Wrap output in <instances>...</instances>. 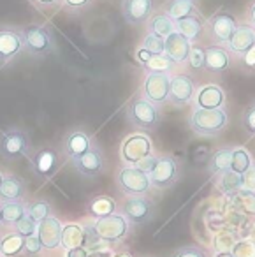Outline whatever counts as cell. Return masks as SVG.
<instances>
[{
    "mask_svg": "<svg viewBox=\"0 0 255 257\" xmlns=\"http://www.w3.org/2000/svg\"><path fill=\"white\" fill-rule=\"evenodd\" d=\"M139 168H143L148 173L152 189L157 190L171 189L180 180L181 175L180 162L173 155H153V157L146 159L145 162H141Z\"/></svg>",
    "mask_w": 255,
    "mask_h": 257,
    "instance_id": "cell-1",
    "label": "cell"
},
{
    "mask_svg": "<svg viewBox=\"0 0 255 257\" xmlns=\"http://www.w3.org/2000/svg\"><path fill=\"white\" fill-rule=\"evenodd\" d=\"M23 51L34 58H46L57 51V39L48 23H29L22 27Z\"/></svg>",
    "mask_w": 255,
    "mask_h": 257,
    "instance_id": "cell-2",
    "label": "cell"
},
{
    "mask_svg": "<svg viewBox=\"0 0 255 257\" xmlns=\"http://www.w3.org/2000/svg\"><path fill=\"white\" fill-rule=\"evenodd\" d=\"M132 224L120 213L107 215L102 218H95L92 224L86 227L92 243H121L131 234Z\"/></svg>",
    "mask_w": 255,
    "mask_h": 257,
    "instance_id": "cell-3",
    "label": "cell"
},
{
    "mask_svg": "<svg viewBox=\"0 0 255 257\" xmlns=\"http://www.w3.org/2000/svg\"><path fill=\"white\" fill-rule=\"evenodd\" d=\"M125 116L132 127L139 128V133H150L159 127L162 120V111L141 93H136L125 106Z\"/></svg>",
    "mask_w": 255,
    "mask_h": 257,
    "instance_id": "cell-4",
    "label": "cell"
},
{
    "mask_svg": "<svg viewBox=\"0 0 255 257\" xmlns=\"http://www.w3.org/2000/svg\"><path fill=\"white\" fill-rule=\"evenodd\" d=\"M229 123V114L225 107H216V109H201L194 107L190 114L188 125L197 136L204 138H215L225 131Z\"/></svg>",
    "mask_w": 255,
    "mask_h": 257,
    "instance_id": "cell-5",
    "label": "cell"
},
{
    "mask_svg": "<svg viewBox=\"0 0 255 257\" xmlns=\"http://www.w3.org/2000/svg\"><path fill=\"white\" fill-rule=\"evenodd\" d=\"M32 154V140L25 128L8 127L0 131V157L6 161L29 159Z\"/></svg>",
    "mask_w": 255,
    "mask_h": 257,
    "instance_id": "cell-6",
    "label": "cell"
},
{
    "mask_svg": "<svg viewBox=\"0 0 255 257\" xmlns=\"http://www.w3.org/2000/svg\"><path fill=\"white\" fill-rule=\"evenodd\" d=\"M155 155L152 138L146 133H132L120 145V161L123 166H139Z\"/></svg>",
    "mask_w": 255,
    "mask_h": 257,
    "instance_id": "cell-7",
    "label": "cell"
},
{
    "mask_svg": "<svg viewBox=\"0 0 255 257\" xmlns=\"http://www.w3.org/2000/svg\"><path fill=\"white\" fill-rule=\"evenodd\" d=\"M114 180L123 196H150L152 182L148 173L139 166H121Z\"/></svg>",
    "mask_w": 255,
    "mask_h": 257,
    "instance_id": "cell-8",
    "label": "cell"
},
{
    "mask_svg": "<svg viewBox=\"0 0 255 257\" xmlns=\"http://www.w3.org/2000/svg\"><path fill=\"white\" fill-rule=\"evenodd\" d=\"M30 168L34 175L41 178L43 182L51 180L58 173L62 166V154L53 147H43L39 150L32 152L29 157Z\"/></svg>",
    "mask_w": 255,
    "mask_h": 257,
    "instance_id": "cell-9",
    "label": "cell"
},
{
    "mask_svg": "<svg viewBox=\"0 0 255 257\" xmlns=\"http://www.w3.org/2000/svg\"><path fill=\"white\" fill-rule=\"evenodd\" d=\"M155 201L150 196H125L120 206V213L132 225L148 224L155 217Z\"/></svg>",
    "mask_w": 255,
    "mask_h": 257,
    "instance_id": "cell-10",
    "label": "cell"
},
{
    "mask_svg": "<svg viewBox=\"0 0 255 257\" xmlns=\"http://www.w3.org/2000/svg\"><path fill=\"white\" fill-rule=\"evenodd\" d=\"M237 20L229 11H218L206 20L204 30L208 34L211 44H229L230 37L237 29Z\"/></svg>",
    "mask_w": 255,
    "mask_h": 257,
    "instance_id": "cell-11",
    "label": "cell"
},
{
    "mask_svg": "<svg viewBox=\"0 0 255 257\" xmlns=\"http://www.w3.org/2000/svg\"><path fill=\"white\" fill-rule=\"evenodd\" d=\"M169 90L171 74H167V72H146L139 93L160 107L162 104L169 102Z\"/></svg>",
    "mask_w": 255,
    "mask_h": 257,
    "instance_id": "cell-12",
    "label": "cell"
},
{
    "mask_svg": "<svg viewBox=\"0 0 255 257\" xmlns=\"http://www.w3.org/2000/svg\"><path fill=\"white\" fill-rule=\"evenodd\" d=\"M23 53L22 27L0 25V65L15 62Z\"/></svg>",
    "mask_w": 255,
    "mask_h": 257,
    "instance_id": "cell-13",
    "label": "cell"
},
{
    "mask_svg": "<svg viewBox=\"0 0 255 257\" xmlns=\"http://www.w3.org/2000/svg\"><path fill=\"white\" fill-rule=\"evenodd\" d=\"M97 143L93 140V136H90L85 128L81 127L71 128L64 136V140H62V155L67 161H74V159L81 157L83 154H86Z\"/></svg>",
    "mask_w": 255,
    "mask_h": 257,
    "instance_id": "cell-14",
    "label": "cell"
},
{
    "mask_svg": "<svg viewBox=\"0 0 255 257\" xmlns=\"http://www.w3.org/2000/svg\"><path fill=\"white\" fill-rule=\"evenodd\" d=\"M197 83L190 74L176 72L171 74V90H169V102L176 107H183L187 104L194 102Z\"/></svg>",
    "mask_w": 255,
    "mask_h": 257,
    "instance_id": "cell-15",
    "label": "cell"
},
{
    "mask_svg": "<svg viewBox=\"0 0 255 257\" xmlns=\"http://www.w3.org/2000/svg\"><path fill=\"white\" fill-rule=\"evenodd\" d=\"M71 162L83 178H97L106 171V157H104V152L100 150L99 145H95L86 154H83L81 157L74 159Z\"/></svg>",
    "mask_w": 255,
    "mask_h": 257,
    "instance_id": "cell-16",
    "label": "cell"
},
{
    "mask_svg": "<svg viewBox=\"0 0 255 257\" xmlns=\"http://www.w3.org/2000/svg\"><path fill=\"white\" fill-rule=\"evenodd\" d=\"M157 11V0H121V16L129 25H145Z\"/></svg>",
    "mask_w": 255,
    "mask_h": 257,
    "instance_id": "cell-17",
    "label": "cell"
},
{
    "mask_svg": "<svg viewBox=\"0 0 255 257\" xmlns=\"http://www.w3.org/2000/svg\"><path fill=\"white\" fill-rule=\"evenodd\" d=\"M225 92L216 83L197 86V92L194 97V107L201 109H216V107H225Z\"/></svg>",
    "mask_w": 255,
    "mask_h": 257,
    "instance_id": "cell-18",
    "label": "cell"
},
{
    "mask_svg": "<svg viewBox=\"0 0 255 257\" xmlns=\"http://www.w3.org/2000/svg\"><path fill=\"white\" fill-rule=\"evenodd\" d=\"M62 229H64V224H62L60 218L55 217V215H51L46 220L37 224V236H39L44 250H55L60 246Z\"/></svg>",
    "mask_w": 255,
    "mask_h": 257,
    "instance_id": "cell-19",
    "label": "cell"
},
{
    "mask_svg": "<svg viewBox=\"0 0 255 257\" xmlns=\"http://www.w3.org/2000/svg\"><path fill=\"white\" fill-rule=\"evenodd\" d=\"M192 44L187 37H183L180 32H173L171 36L166 37V48H164V55L171 58L176 65H185L190 55Z\"/></svg>",
    "mask_w": 255,
    "mask_h": 257,
    "instance_id": "cell-20",
    "label": "cell"
},
{
    "mask_svg": "<svg viewBox=\"0 0 255 257\" xmlns=\"http://www.w3.org/2000/svg\"><path fill=\"white\" fill-rule=\"evenodd\" d=\"M232 53L223 44H208L206 46V71L222 74L230 67Z\"/></svg>",
    "mask_w": 255,
    "mask_h": 257,
    "instance_id": "cell-21",
    "label": "cell"
},
{
    "mask_svg": "<svg viewBox=\"0 0 255 257\" xmlns=\"http://www.w3.org/2000/svg\"><path fill=\"white\" fill-rule=\"evenodd\" d=\"M92 243L86 227H83L81 224H76V222H69L64 224L62 229V241L60 246L67 252L71 248H79V246H88Z\"/></svg>",
    "mask_w": 255,
    "mask_h": 257,
    "instance_id": "cell-22",
    "label": "cell"
},
{
    "mask_svg": "<svg viewBox=\"0 0 255 257\" xmlns=\"http://www.w3.org/2000/svg\"><path fill=\"white\" fill-rule=\"evenodd\" d=\"M29 189H27V182L22 176L15 175V173H6L4 182L0 185V203L6 201H25Z\"/></svg>",
    "mask_w": 255,
    "mask_h": 257,
    "instance_id": "cell-23",
    "label": "cell"
},
{
    "mask_svg": "<svg viewBox=\"0 0 255 257\" xmlns=\"http://www.w3.org/2000/svg\"><path fill=\"white\" fill-rule=\"evenodd\" d=\"M251 46H255V27H251L250 23H239L227 48L236 57H243Z\"/></svg>",
    "mask_w": 255,
    "mask_h": 257,
    "instance_id": "cell-24",
    "label": "cell"
},
{
    "mask_svg": "<svg viewBox=\"0 0 255 257\" xmlns=\"http://www.w3.org/2000/svg\"><path fill=\"white\" fill-rule=\"evenodd\" d=\"M206 22L201 18V15H192L187 18L176 22V32H180L183 37H187L190 43H197L204 32Z\"/></svg>",
    "mask_w": 255,
    "mask_h": 257,
    "instance_id": "cell-25",
    "label": "cell"
},
{
    "mask_svg": "<svg viewBox=\"0 0 255 257\" xmlns=\"http://www.w3.org/2000/svg\"><path fill=\"white\" fill-rule=\"evenodd\" d=\"M118 211L116 201L111 196H95L86 203V213L95 220V218H102L107 215H113Z\"/></svg>",
    "mask_w": 255,
    "mask_h": 257,
    "instance_id": "cell-26",
    "label": "cell"
},
{
    "mask_svg": "<svg viewBox=\"0 0 255 257\" xmlns=\"http://www.w3.org/2000/svg\"><path fill=\"white\" fill-rule=\"evenodd\" d=\"M146 29H148L150 34H155V36H160L166 39L167 36L176 32V22L171 20V16H167L166 13L160 9V11L153 13V16L148 20V23H146Z\"/></svg>",
    "mask_w": 255,
    "mask_h": 257,
    "instance_id": "cell-27",
    "label": "cell"
},
{
    "mask_svg": "<svg viewBox=\"0 0 255 257\" xmlns=\"http://www.w3.org/2000/svg\"><path fill=\"white\" fill-rule=\"evenodd\" d=\"M0 211H2V225L13 229L27 215V201H6V203H0Z\"/></svg>",
    "mask_w": 255,
    "mask_h": 257,
    "instance_id": "cell-28",
    "label": "cell"
},
{
    "mask_svg": "<svg viewBox=\"0 0 255 257\" xmlns=\"http://www.w3.org/2000/svg\"><path fill=\"white\" fill-rule=\"evenodd\" d=\"M162 11L167 16H171V20L174 22H180L192 15H199L197 8H195V0H167L162 6Z\"/></svg>",
    "mask_w": 255,
    "mask_h": 257,
    "instance_id": "cell-29",
    "label": "cell"
},
{
    "mask_svg": "<svg viewBox=\"0 0 255 257\" xmlns=\"http://www.w3.org/2000/svg\"><path fill=\"white\" fill-rule=\"evenodd\" d=\"M25 238L20 232L11 231L9 234L0 238V255L4 257H18L23 253Z\"/></svg>",
    "mask_w": 255,
    "mask_h": 257,
    "instance_id": "cell-30",
    "label": "cell"
},
{
    "mask_svg": "<svg viewBox=\"0 0 255 257\" xmlns=\"http://www.w3.org/2000/svg\"><path fill=\"white\" fill-rule=\"evenodd\" d=\"M230 159H232V148H218L216 152H213L209 161V173L218 178L220 175L230 171Z\"/></svg>",
    "mask_w": 255,
    "mask_h": 257,
    "instance_id": "cell-31",
    "label": "cell"
},
{
    "mask_svg": "<svg viewBox=\"0 0 255 257\" xmlns=\"http://www.w3.org/2000/svg\"><path fill=\"white\" fill-rule=\"evenodd\" d=\"M53 213V206L48 199H32V201H27V217L32 218L36 224H41L43 220H46L48 217H51Z\"/></svg>",
    "mask_w": 255,
    "mask_h": 257,
    "instance_id": "cell-32",
    "label": "cell"
},
{
    "mask_svg": "<svg viewBox=\"0 0 255 257\" xmlns=\"http://www.w3.org/2000/svg\"><path fill=\"white\" fill-rule=\"evenodd\" d=\"M253 161H255L253 155H251L244 147H234L232 159H230V171L241 176L244 171H248V168H250Z\"/></svg>",
    "mask_w": 255,
    "mask_h": 257,
    "instance_id": "cell-33",
    "label": "cell"
},
{
    "mask_svg": "<svg viewBox=\"0 0 255 257\" xmlns=\"http://www.w3.org/2000/svg\"><path fill=\"white\" fill-rule=\"evenodd\" d=\"M141 67L145 69L146 72H167V74H171L178 65L174 64L167 55H153V57L150 58L145 65H141Z\"/></svg>",
    "mask_w": 255,
    "mask_h": 257,
    "instance_id": "cell-34",
    "label": "cell"
},
{
    "mask_svg": "<svg viewBox=\"0 0 255 257\" xmlns=\"http://www.w3.org/2000/svg\"><path fill=\"white\" fill-rule=\"evenodd\" d=\"M187 65L190 71H206V46L199 43L192 44L190 55H188Z\"/></svg>",
    "mask_w": 255,
    "mask_h": 257,
    "instance_id": "cell-35",
    "label": "cell"
},
{
    "mask_svg": "<svg viewBox=\"0 0 255 257\" xmlns=\"http://www.w3.org/2000/svg\"><path fill=\"white\" fill-rule=\"evenodd\" d=\"M216 185L223 192H234L236 189H241V176L232 171H227L216 178Z\"/></svg>",
    "mask_w": 255,
    "mask_h": 257,
    "instance_id": "cell-36",
    "label": "cell"
},
{
    "mask_svg": "<svg viewBox=\"0 0 255 257\" xmlns=\"http://www.w3.org/2000/svg\"><path fill=\"white\" fill-rule=\"evenodd\" d=\"M141 48L146 51H150L152 55H164V48H166V39L155 34H146V37L143 39Z\"/></svg>",
    "mask_w": 255,
    "mask_h": 257,
    "instance_id": "cell-37",
    "label": "cell"
},
{
    "mask_svg": "<svg viewBox=\"0 0 255 257\" xmlns=\"http://www.w3.org/2000/svg\"><path fill=\"white\" fill-rule=\"evenodd\" d=\"M230 252L234 257H255V239L246 238L232 243Z\"/></svg>",
    "mask_w": 255,
    "mask_h": 257,
    "instance_id": "cell-38",
    "label": "cell"
},
{
    "mask_svg": "<svg viewBox=\"0 0 255 257\" xmlns=\"http://www.w3.org/2000/svg\"><path fill=\"white\" fill-rule=\"evenodd\" d=\"M95 0H62L60 8L69 15H81L83 11L90 8Z\"/></svg>",
    "mask_w": 255,
    "mask_h": 257,
    "instance_id": "cell-39",
    "label": "cell"
},
{
    "mask_svg": "<svg viewBox=\"0 0 255 257\" xmlns=\"http://www.w3.org/2000/svg\"><path fill=\"white\" fill-rule=\"evenodd\" d=\"M44 250L43 243H41L39 236L32 234L25 238V245H23V255L27 257H39V253Z\"/></svg>",
    "mask_w": 255,
    "mask_h": 257,
    "instance_id": "cell-40",
    "label": "cell"
},
{
    "mask_svg": "<svg viewBox=\"0 0 255 257\" xmlns=\"http://www.w3.org/2000/svg\"><path fill=\"white\" fill-rule=\"evenodd\" d=\"M13 231L20 232V234L23 236V238H27V236H32V234H37V224L32 220L30 217H23L22 220L18 222V224L13 227Z\"/></svg>",
    "mask_w": 255,
    "mask_h": 257,
    "instance_id": "cell-41",
    "label": "cell"
},
{
    "mask_svg": "<svg viewBox=\"0 0 255 257\" xmlns=\"http://www.w3.org/2000/svg\"><path fill=\"white\" fill-rule=\"evenodd\" d=\"M173 257H209L208 250L202 248V246L197 245H187L178 248L176 252L173 253Z\"/></svg>",
    "mask_w": 255,
    "mask_h": 257,
    "instance_id": "cell-42",
    "label": "cell"
},
{
    "mask_svg": "<svg viewBox=\"0 0 255 257\" xmlns=\"http://www.w3.org/2000/svg\"><path fill=\"white\" fill-rule=\"evenodd\" d=\"M243 127L248 133V136H255V102L244 109L243 114Z\"/></svg>",
    "mask_w": 255,
    "mask_h": 257,
    "instance_id": "cell-43",
    "label": "cell"
},
{
    "mask_svg": "<svg viewBox=\"0 0 255 257\" xmlns=\"http://www.w3.org/2000/svg\"><path fill=\"white\" fill-rule=\"evenodd\" d=\"M241 189L248 190V192H255V161L251 162L248 171L241 175Z\"/></svg>",
    "mask_w": 255,
    "mask_h": 257,
    "instance_id": "cell-44",
    "label": "cell"
},
{
    "mask_svg": "<svg viewBox=\"0 0 255 257\" xmlns=\"http://www.w3.org/2000/svg\"><path fill=\"white\" fill-rule=\"evenodd\" d=\"M241 58V64L248 72H255V46H251Z\"/></svg>",
    "mask_w": 255,
    "mask_h": 257,
    "instance_id": "cell-45",
    "label": "cell"
},
{
    "mask_svg": "<svg viewBox=\"0 0 255 257\" xmlns=\"http://www.w3.org/2000/svg\"><path fill=\"white\" fill-rule=\"evenodd\" d=\"M34 4V8H37L39 11H48V9H55L60 6L62 0H30Z\"/></svg>",
    "mask_w": 255,
    "mask_h": 257,
    "instance_id": "cell-46",
    "label": "cell"
},
{
    "mask_svg": "<svg viewBox=\"0 0 255 257\" xmlns=\"http://www.w3.org/2000/svg\"><path fill=\"white\" fill-rule=\"evenodd\" d=\"M65 257H90V250L86 246H79V248H71L65 252Z\"/></svg>",
    "mask_w": 255,
    "mask_h": 257,
    "instance_id": "cell-47",
    "label": "cell"
},
{
    "mask_svg": "<svg viewBox=\"0 0 255 257\" xmlns=\"http://www.w3.org/2000/svg\"><path fill=\"white\" fill-rule=\"evenodd\" d=\"M152 57H153V55L150 53V51L143 50V48H139V50L136 51V60H138V62H139V64H141V65H145L146 62H148V60H150V58H152Z\"/></svg>",
    "mask_w": 255,
    "mask_h": 257,
    "instance_id": "cell-48",
    "label": "cell"
},
{
    "mask_svg": "<svg viewBox=\"0 0 255 257\" xmlns=\"http://www.w3.org/2000/svg\"><path fill=\"white\" fill-rule=\"evenodd\" d=\"M114 252H111L109 248H95L93 252H90V257H113Z\"/></svg>",
    "mask_w": 255,
    "mask_h": 257,
    "instance_id": "cell-49",
    "label": "cell"
},
{
    "mask_svg": "<svg viewBox=\"0 0 255 257\" xmlns=\"http://www.w3.org/2000/svg\"><path fill=\"white\" fill-rule=\"evenodd\" d=\"M246 23H250L251 27H255V0L250 4V8H248V13H246Z\"/></svg>",
    "mask_w": 255,
    "mask_h": 257,
    "instance_id": "cell-50",
    "label": "cell"
},
{
    "mask_svg": "<svg viewBox=\"0 0 255 257\" xmlns=\"http://www.w3.org/2000/svg\"><path fill=\"white\" fill-rule=\"evenodd\" d=\"M213 257H234V255H232L230 250H218V252H215V255Z\"/></svg>",
    "mask_w": 255,
    "mask_h": 257,
    "instance_id": "cell-51",
    "label": "cell"
},
{
    "mask_svg": "<svg viewBox=\"0 0 255 257\" xmlns=\"http://www.w3.org/2000/svg\"><path fill=\"white\" fill-rule=\"evenodd\" d=\"M113 257H134V255H132L131 252H127V250H125V252H116V253H113Z\"/></svg>",
    "mask_w": 255,
    "mask_h": 257,
    "instance_id": "cell-52",
    "label": "cell"
},
{
    "mask_svg": "<svg viewBox=\"0 0 255 257\" xmlns=\"http://www.w3.org/2000/svg\"><path fill=\"white\" fill-rule=\"evenodd\" d=\"M4 176H6V173L0 169V185H2V182H4Z\"/></svg>",
    "mask_w": 255,
    "mask_h": 257,
    "instance_id": "cell-53",
    "label": "cell"
},
{
    "mask_svg": "<svg viewBox=\"0 0 255 257\" xmlns=\"http://www.w3.org/2000/svg\"><path fill=\"white\" fill-rule=\"evenodd\" d=\"M0 225H2V211H0Z\"/></svg>",
    "mask_w": 255,
    "mask_h": 257,
    "instance_id": "cell-54",
    "label": "cell"
}]
</instances>
